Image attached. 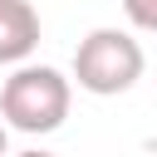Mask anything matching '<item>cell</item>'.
I'll list each match as a JSON object with an SVG mask.
<instances>
[{
    "label": "cell",
    "mask_w": 157,
    "mask_h": 157,
    "mask_svg": "<svg viewBox=\"0 0 157 157\" xmlns=\"http://www.w3.org/2000/svg\"><path fill=\"white\" fill-rule=\"evenodd\" d=\"M69 103H74V78H64L54 64H20L0 83V118L29 137L59 132L69 118Z\"/></svg>",
    "instance_id": "6da1fadb"
},
{
    "label": "cell",
    "mask_w": 157,
    "mask_h": 157,
    "mask_svg": "<svg viewBox=\"0 0 157 157\" xmlns=\"http://www.w3.org/2000/svg\"><path fill=\"white\" fill-rule=\"evenodd\" d=\"M142 69H147L142 44H137L128 29H118V25L88 29V34L78 39V49H74V83H78L83 93H93V98H118V93H128V88L142 78Z\"/></svg>",
    "instance_id": "7a4b0ae2"
},
{
    "label": "cell",
    "mask_w": 157,
    "mask_h": 157,
    "mask_svg": "<svg viewBox=\"0 0 157 157\" xmlns=\"http://www.w3.org/2000/svg\"><path fill=\"white\" fill-rule=\"evenodd\" d=\"M39 44V15L29 0H10L0 10V64H25Z\"/></svg>",
    "instance_id": "3957f363"
},
{
    "label": "cell",
    "mask_w": 157,
    "mask_h": 157,
    "mask_svg": "<svg viewBox=\"0 0 157 157\" xmlns=\"http://www.w3.org/2000/svg\"><path fill=\"white\" fill-rule=\"evenodd\" d=\"M123 15H128V25H132V29L157 34V0H123Z\"/></svg>",
    "instance_id": "277c9868"
},
{
    "label": "cell",
    "mask_w": 157,
    "mask_h": 157,
    "mask_svg": "<svg viewBox=\"0 0 157 157\" xmlns=\"http://www.w3.org/2000/svg\"><path fill=\"white\" fill-rule=\"evenodd\" d=\"M5 132H10V123H5V118H0V157H10V152H5V142H10V137H5Z\"/></svg>",
    "instance_id": "5b68a950"
},
{
    "label": "cell",
    "mask_w": 157,
    "mask_h": 157,
    "mask_svg": "<svg viewBox=\"0 0 157 157\" xmlns=\"http://www.w3.org/2000/svg\"><path fill=\"white\" fill-rule=\"evenodd\" d=\"M15 157H54V152H39V147H29V152H15Z\"/></svg>",
    "instance_id": "8992f818"
},
{
    "label": "cell",
    "mask_w": 157,
    "mask_h": 157,
    "mask_svg": "<svg viewBox=\"0 0 157 157\" xmlns=\"http://www.w3.org/2000/svg\"><path fill=\"white\" fill-rule=\"evenodd\" d=\"M5 5H10V0H0V10H5Z\"/></svg>",
    "instance_id": "52a82bcc"
}]
</instances>
